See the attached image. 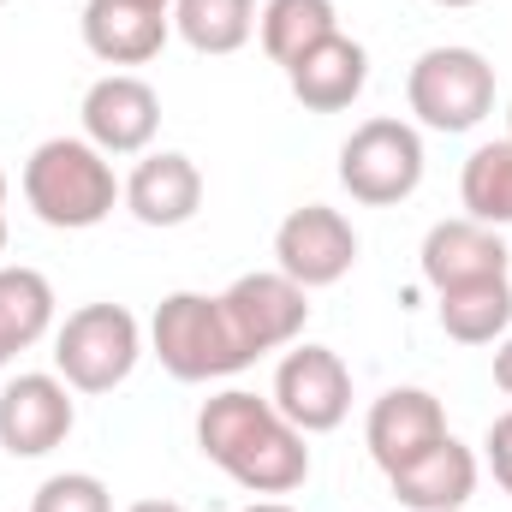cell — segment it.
<instances>
[{"label":"cell","mask_w":512,"mask_h":512,"mask_svg":"<svg viewBox=\"0 0 512 512\" xmlns=\"http://www.w3.org/2000/svg\"><path fill=\"white\" fill-rule=\"evenodd\" d=\"M340 30V12H334V0H268L262 12H256V42H262V54L286 72V66H298L316 42H328Z\"/></svg>","instance_id":"20"},{"label":"cell","mask_w":512,"mask_h":512,"mask_svg":"<svg viewBox=\"0 0 512 512\" xmlns=\"http://www.w3.org/2000/svg\"><path fill=\"white\" fill-rule=\"evenodd\" d=\"M143 358V322L126 304H78L54 322V376L72 393H114Z\"/></svg>","instance_id":"5"},{"label":"cell","mask_w":512,"mask_h":512,"mask_svg":"<svg viewBox=\"0 0 512 512\" xmlns=\"http://www.w3.org/2000/svg\"><path fill=\"white\" fill-rule=\"evenodd\" d=\"M358 227L328 209V203H304L292 209L280 227H274V268L286 280H298L304 292H322V286H340L352 268H358Z\"/></svg>","instance_id":"9"},{"label":"cell","mask_w":512,"mask_h":512,"mask_svg":"<svg viewBox=\"0 0 512 512\" xmlns=\"http://www.w3.org/2000/svg\"><path fill=\"white\" fill-rule=\"evenodd\" d=\"M453 512H471V507H453Z\"/></svg>","instance_id":"32"},{"label":"cell","mask_w":512,"mask_h":512,"mask_svg":"<svg viewBox=\"0 0 512 512\" xmlns=\"http://www.w3.org/2000/svg\"><path fill=\"white\" fill-rule=\"evenodd\" d=\"M0 256H6V173H0Z\"/></svg>","instance_id":"27"},{"label":"cell","mask_w":512,"mask_h":512,"mask_svg":"<svg viewBox=\"0 0 512 512\" xmlns=\"http://www.w3.org/2000/svg\"><path fill=\"white\" fill-rule=\"evenodd\" d=\"M435 316H441V334L459 346H501L512 334V280L489 274V280L447 286L435 292Z\"/></svg>","instance_id":"18"},{"label":"cell","mask_w":512,"mask_h":512,"mask_svg":"<svg viewBox=\"0 0 512 512\" xmlns=\"http://www.w3.org/2000/svg\"><path fill=\"white\" fill-rule=\"evenodd\" d=\"M483 453H489V471H495V483L512 495V411H501V417L489 423V435H483Z\"/></svg>","instance_id":"24"},{"label":"cell","mask_w":512,"mask_h":512,"mask_svg":"<svg viewBox=\"0 0 512 512\" xmlns=\"http://www.w3.org/2000/svg\"><path fill=\"white\" fill-rule=\"evenodd\" d=\"M0 6H6V0H0Z\"/></svg>","instance_id":"33"},{"label":"cell","mask_w":512,"mask_h":512,"mask_svg":"<svg viewBox=\"0 0 512 512\" xmlns=\"http://www.w3.org/2000/svg\"><path fill=\"white\" fill-rule=\"evenodd\" d=\"M221 310H227V328L233 340L245 346V358H268V352H286L298 346L304 322H310V292L298 280H286L280 268H256L239 274L227 292H221Z\"/></svg>","instance_id":"7"},{"label":"cell","mask_w":512,"mask_h":512,"mask_svg":"<svg viewBox=\"0 0 512 512\" xmlns=\"http://www.w3.org/2000/svg\"><path fill=\"white\" fill-rule=\"evenodd\" d=\"M507 137H512V102H507Z\"/></svg>","instance_id":"31"},{"label":"cell","mask_w":512,"mask_h":512,"mask_svg":"<svg viewBox=\"0 0 512 512\" xmlns=\"http://www.w3.org/2000/svg\"><path fill=\"white\" fill-rule=\"evenodd\" d=\"M173 30L191 54H239L256 36V0H173Z\"/></svg>","instance_id":"21"},{"label":"cell","mask_w":512,"mask_h":512,"mask_svg":"<svg viewBox=\"0 0 512 512\" xmlns=\"http://www.w3.org/2000/svg\"><path fill=\"white\" fill-rule=\"evenodd\" d=\"M495 387H501V393L512 399V334L501 340V346H495Z\"/></svg>","instance_id":"25"},{"label":"cell","mask_w":512,"mask_h":512,"mask_svg":"<svg viewBox=\"0 0 512 512\" xmlns=\"http://www.w3.org/2000/svg\"><path fill=\"white\" fill-rule=\"evenodd\" d=\"M78 120L102 155H149V143L161 131V96L137 72H108L84 90Z\"/></svg>","instance_id":"11"},{"label":"cell","mask_w":512,"mask_h":512,"mask_svg":"<svg viewBox=\"0 0 512 512\" xmlns=\"http://www.w3.org/2000/svg\"><path fill=\"white\" fill-rule=\"evenodd\" d=\"M84 48L102 60V66H149L167 36H173V12H149V6H131V0H84Z\"/></svg>","instance_id":"17"},{"label":"cell","mask_w":512,"mask_h":512,"mask_svg":"<svg viewBox=\"0 0 512 512\" xmlns=\"http://www.w3.org/2000/svg\"><path fill=\"white\" fill-rule=\"evenodd\" d=\"M245 512H298V507H286V501H251Z\"/></svg>","instance_id":"28"},{"label":"cell","mask_w":512,"mask_h":512,"mask_svg":"<svg viewBox=\"0 0 512 512\" xmlns=\"http://www.w3.org/2000/svg\"><path fill=\"white\" fill-rule=\"evenodd\" d=\"M441 435H453V429H447V405L429 387H387L382 399L370 405V417H364V447H370V459L382 471L411 465Z\"/></svg>","instance_id":"12"},{"label":"cell","mask_w":512,"mask_h":512,"mask_svg":"<svg viewBox=\"0 0 512 512\" xmlns=\"http://www.w3.org/2000/svg\"><path fill=\"white\" fill-rule=\"evenodd\" d=\"M149 352L161 358V370L173 382H227L239 376L251 358L227 328L221 292H167L149 316Z\"/></svg>","instance_id":"3"},{"label":"cell","mask_w":512,"mask_h":512,"mask_svg":"<svg viewBox=\"0 0 512 512\" xmlns=\"http://www.w3.org/2000/svg\"><path fill=\"white\" fill-rule=\"evenodd\" d=\"M126 512H191V507H179V501H167V495H161V501H131Z\"/></svg>","instance_id":"26"},{"label":"cell","mask_w":512,"mask_h":512,"mask_svg":"<svg viewBox=\"0 0 512 512\" xmlns=\"http://www.w3.org/2000/svg\"><path fill=\"white\" fill-rule=\"evenodd\" d=\"M131 6H149V12H173V0H131Z\"/></svg>","instance_id":"29"},{"label":"cell","mask_w":512,"mask_h":512,"mask_svg":"<svg viewBox=\"0 0 512 512\" xmlns=\"http://www.w3.org/2000/svg\"><path fill=\"white\" fill-rule=\"evenodd\" d=\"M280 417L304 435H334L346 417H352V370L334 346H292L274 370V393Z\"/></svg>","instance_id":"8"},{"label":"cell","mask_w":512,"mask_h":512,"mask_svg":"<svg viewBox=\"0 0 512 512\" xmlns=\"http://www.w3.org/2000/svg\"><path fill=\"white\" fill-rule=\"evenodd\" d=\"M387 489H393L399 507H411V512L471 507V495H477V453H471L459 435H441V441L423 447L411 465L387 471Z\"/></svg>","instance_id":"16"},{"label":"cell","mask_w":512,"mask_h":512,"mask_svg":"<svg viewBox=\"0 0 512 512\" xmlns=\"http://www.w3.org/2000/svg\"><path fill=\"white\" fill-rule=\"evenodd\" d=\"M54 334V286L42 268H24V262H6L0 268V370L42 346Z\"/></svg>","instance_id":"19"},{"label":"cell","mask_w":512,"mask_h":512,"mask_svg":"<svg viewBox=\"0 0 512 512\" xmlns=\"http://www.w3.org/2000/svg\"><path fill=\"white\" fill-rule=\"evenodd\" d=\"M423 167H429L423 131L411 120H393V114H376V120L352 126V137L340 143V185L364 209H393V203L417 197Z\"/></svg>","instance_id":"6"},{"label":"cell","mask_w":512,"mask_h":512,"mask_svg":"<svg viewBox=\"0 0 512 512\" xmlns=\"http://www.w3.org/2000/svg\"><path fill=\"white\" fill-rule=\"evenodd\" d=\"M459 203L483 227H512V137L477 143L459 173Z\"/></svg>","instance_id":"22"},{"label":"cell","mask_w":512,"mask_h":512,"mask_svg":"<svg viewBox=\"0 0 512 512\" xmlns=\"http://www.w3.org/2000/svg\"><path fill=\"white\" fill-rule=\"evenodd\" d=\"M78 429V399L54 370H24L0 387V453L48 459Z\"/></svg>","instance_id":"10"},{"label":"cell","mask_w":512,"mask_h":512,"mask_svg":"<svg viewBox=\"0 0 512 512\" xmlns=\"http://www.w3.org/2000/svg\"><path fill=\"white\" fill-rule=\"evenodd\" d=\"M507 239L501 227H483L471 215H453V221H435L423 233V251H417V268L435 292L447 286H465V280H489V274H507Z\"/></svg>","instance_id":"15"},{"label":"cell","mask_w":512,"mask_h":512,"mask_svg":"<svg viewBox=\"0 0 512 512\" xmlns=\"http://www.w3.org/2000/svg\"><path fill=\"white\" fill-rule=\"evenodd\" d=\"M286 90L304 114H346L370 90V48L346 30L316 42L298 66H286Z\"/></svg>","instance_id":"14"},{"label":"cell","mask_w":512,"mask_h":512,"mask_svg":"<svg viewBox=\"0 0 512 512\" xmlns=\"http://www.w3.org/2000/svg\"><path fill=\"white\" fill-rule=\"evenodd\" d=\"M18 185H24V209L54 233H90L126 203V179L114 173V155H102L90 137L36 143Z\"/></svg>","instance_id":"2"},{"label":"cell","mask_w":512,"mask_h":512,"mask_svg":"<svg viewBox=\"0 0 512 512\" xmlns=\"http://www.w3.org/2000/svg\"><path fill=\"white\" fill-rule=\"evenodd\" d=\"M304 441L310 435L292 429L280 417V405L251 393V387H221L197 411V453L215 471H227L245 495H262V501H280V495L310 483V447Z\"/></svg>","instance_id":"1"},{"label":"cell","mask_w":512,"mask_h":512,"mask_svg":"<svg viewBox=\"0 0 512 512\" xmlns=\"http://www.w3.org/2000/svg\"><path fill=\"white\" fill-rule=\"evenodd\" d=\"M30 512H114V495L96 471H54L30 495Z\"/></svg>","instance_id":"23"},{"label":"cell","mask_w":512,"mask_h":512,"mask_svg":"<svg viewBox=\"0 0 512 512\" xmlns=\"http://www.w3.org/2000/svg\"><path fill=\"white\" fill-rule=\"evenodd\" d=\"M126 209L137 227H185L203 209V167L185 149H149L126 173Z\"/></svg>","instance_id":"13"},{"label":"cell","mask_w":512,"mask_h":512,"mask_svg":"<svg viewBox=\"0 0 512 512\" xmlns=\"http://www.w3.org/2000/svg\"><path fill=\"white\" fill-rule=\"evenodd\" d=\"M435 6H477V0H435Z\"/></svg>","instance_id":"30"},{"label":"cell","mask_w":512,"mask_h":512,"mask_svg":"<svg viewBox=\"0 0 512 512\" xmlns=\"http://www.w3.org/2000/svg\"><path fill=\"white\" fill-rule=\"evenodd\" d=\"M405 108L417 114L423 131H477L495 114V66L489 54L465 48V42H441L423 48L405 72Z\"/></svg>","instance_id":"4"}]
</instances>
